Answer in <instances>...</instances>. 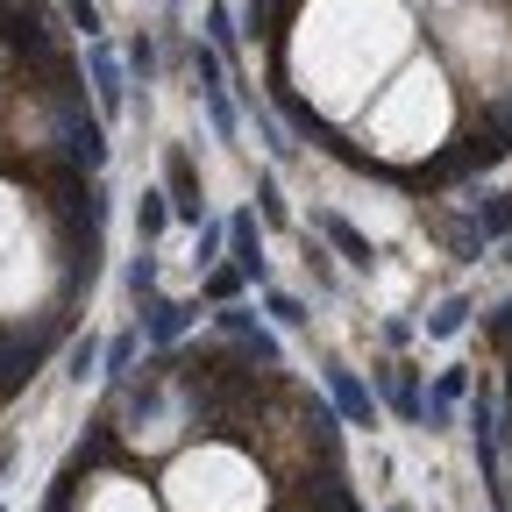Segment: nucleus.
I'll return each mask as SVG.
<instances>
[{
  "label": "nucleus",
  "mask_w": 512,
  "mask_h": 512,
  "mask_svg": "<svg viewBox=\"0 0 512 512\" xmlns=\"http://www.w3.org/2000/svg\"><path fill=\"white\" fill-rule=\"evenodd\" d=\"M86 512H157V505L143 498V484H121V477H107V484L86 498Z\"/></svg>",
  "instance_id": "f03ea898"
},
{
  "label": "nucleus",
  "mask_w": 512,
  "mask_h": 512,
  "mask_svg": "<svg viewBox=\"0 0 512 512\" xmlns=\"http://www.w3.org/2000/svg\"><path fill=\"white\" fill-rule=\"evenodd\" d=\"M164 491H171L178 512H256L264 505V477L235 448H192V456H178Z\"/></svg>",
  "instance_id": "f257e3e1"
}]
</instances>
